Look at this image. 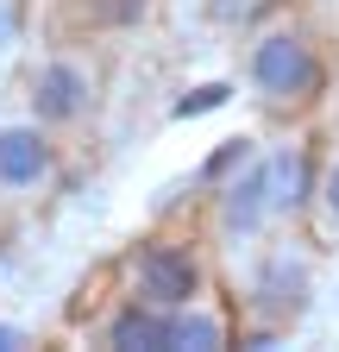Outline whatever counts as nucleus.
Returning a JSON list of instances; mask_svg holds the SVG:
<instances>
[{"label":"nucleus","mask_w":339,"mask_h":352,"mask_svg":"<svg viewBox=\"0 0 339 352\" xmlns=\"http://www.w3.org/2000/svg\"><path fill=\"white\" fill-rule=\"evenodd\" d=\"M25 346H32V333L19 321H0V352H25Z\"/></svg>","instance_id":"obj_13"},{"label":"nucleus","mask_w":339,"mask_h":352,"mask_svg":"<svg viewBox=\"0 0 339 352\" xmlns=\"http://www.w3.org/2000/svg\"><path fill=\"white\" fill-rule=\"evenodd\" d=\"M333 132H339V95H333Z\"/></svg>","instance_id":"obj_14"},{"label":"nucleus","mask_w":339,"mask_h":352,"mask_svg":"<svg viewBox=\"0 0 339 352\" xmlns=\"http://www.w3.org/2000/svg\"><path fill=\"white\" fill-rule=\"evenodd\" d=\"M95 107H101V69L89 57H75V51H57L25 76V120H38L45 132L89 126Z\"/></svg>","instance_id":"obj_3"},{"label":"nucleus","mask_w":339,"mask_h":352,"mask_svg":"<svg viewBox=\"0 0 339 352\" xmlns=\"http://www.w3.org/2000/svg\"><path fill=\"white\" fill-rule=\"evenodd\" d=\"M245 82H251V101L277 120H295L327 101V51L320 38L295 19V13H270L258 32H251V51H245Z\"/></svg>","instance_id":"obj_1"},{"label":"nucleus","mask_w":339,"mask_h":352,"mask_svg":"<svg viewBox=\"0 0 339 352\" xmlns=\"http://www.w3.org/2000/svg\"><path fill=\"white\" fill-rule=\"evenodd\" d=\"M264 227H277V220H270V195H264V164L251 157L239 176H226L214 189V233L226 245H251Z\"/></svg>","instance_id":"obj_6"},{"label":"nucleus","mask_w":339,"mask_h":352,"mask_svg":"<svg viewBox=\"0 0 339 352\" xmlns=\"http://www.w3.org/2000/svg\"><path fill=\"white\" fill-rule=\"evenodd\" d=\"M314 302V258L308 245H270L258 258V271L245 283V315L251 321H270V327H295Z\"/></svg>","instance_id":"obj_4"},{"label":"nucleus","mask_w":339,"mask_h":352,"mask_svg":"<svg viewBox=\"0 0 339 352\" xmlns=\"http://www.w3.org/2000/svg\"><path fill=\"white\" fill-rule=\"evenodd\" d=\"M226 101H233V82H201V88H189V95L170 107V120H201V113H214Z\"/></svg>","instance_id":"obj_12"},{"label":"nucleus","mask_w":339,"mask_h":352,"mask_svg":"<svg viewBox=\"0 0 339 352\" xmlns=\"http://www.w3.org/2000/svg\"><path fill=\"white\" fill-rule=\"evenodd\" d=\"M233 346V321H226V308L214 302H189V308H170V327H163V352H220Z\"/></svg>","instance_id":"obj_9"},{"label":"nucleus","mask_w":339,"mask_h":352,"mask_svg":"<svg viewBox=\"0 0 339 352\" xmlns=\"http://www.w3.org/2000/svg\"><path fill=\"white\" fill-rule=\"evenodd\" d=\"M308 220H314V233L333 245L339 239V151L333 157H320V170H314V201H308Z\"/></svg>","instance_id":"obj_10"},{"label":"nucleus","mask_w":339,"mask_h":352,"mask_svg":"<svg viewBox=\"0 0 339 352\" xmlns=\"http://www.w3.org/2000/svg\"><path fill=\"white\" fill-rule=\"evenodd\" d=\"M251 157H258V139H245V132H239V139H220L214 151L201 157V170H195V183H207V189H220L226 176H239V170H245Z\"/></svg>","instance_id":"obj_11"},{"label":"nucleus","mask_w":339,"mask_h":352,"mask_svg":"<svg viewBox=\"0 0 339 352\" xmlns=\"http://www.w3.org/2000/svg\"><path fill=\"white\" fill-rule=\"evenodd\" d=\"M264 164V195H270V220H308V201H314V170L320 157L308 145H277V151H258Z\"/></svg>","instance_id":"obj_7"},{"label":"nucleus","mask_w":339,"mask_h":352,"mask_svg":"<svg viewBox=\"0 0 339 352\" xmlns=\"http://www.w3.org/2000/svg\"><path fill=\"white\" fill-rule=\"evenodd\" d=\"M57 139L38 120H13V126H0V201H32V195H45L57 183Z\"/></svg>","instance_id":"obj_5"},{"label":"nucleus","mask_w":339,"mask_h":352,"mask_svg":"<svg viewBox=\"0 0 339 352\" xmlns=\"http://www.w3.org/2000/svg\"><path fill=\"white\" fill-rule=\"evenodd\" d=\"M113 277L126 296H139L151 308H189L214 289V271H207V252L189 233H145L119 252Z\"/></svg>","instance_id":"obj_2"},{"label":"nucleus","mask_w":339,"mask_h":352,"mask_svg":"<svg viewBox=\"0 0 339 352\" xmlns=\"http://www.w3.org/2000/svg\"><path fill=\"white\" fill-rule=\"evenodd\" d=\"M163 327H170V308H151V302L119 289L113 308L101 315V327H95V340L107 352H163Z\"/></svg>","instance_id":"obj_8"}]
</instances>
